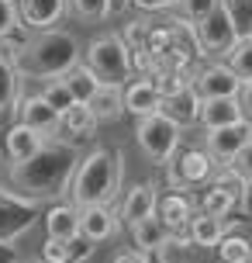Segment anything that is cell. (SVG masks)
I'll return each mask as SVG.
<instances>
[{"label":"cell","mask_w":252,"mask_h":263,"mask_svg":"<svg viewBox=\"0 0 252 263\" xmlns=\"http://www.w3.org/2000/svg\"><path fill=\"white\" fill-rule=\"evenodd\" d=\"M76 163H80V149L69 142H45L35 153V156L21 163V166H11L7 170V180L17 194H25L28 201H59L62 194H69V180L76 173Z\"/></svg>","instance_id":"6da1fadb"},{"label":"cell","mask_w":252,"mask_h":263,"mask_svg":"<svg viewBox=\"0 0 252 263\" xmlns=\"http://www.w3.org/2000/svg\"><path fill=\"white\" fill-rule=\"evenodd\" d=\"M83 63V45L80 39L66 31V28H52V31H35L25 35L17 52H14V69L21 80H59L69 69Z\"/></svg>","instance_id":"7a4b0ae2"},{"label":"cell","mask_w":252,"mask_h":263,"mask_svg":"<svg viewBox=\"0 0 252 263\" xmlns=\"http://www.w3.org/2000/svg\"><path fill=\"white\" fill-rule=\"evenodd\" d=\"M121 180H124V153L97 145L76 163V173L69 180V204H76V208L114 204Z\"/></svg>","instance_id":"3957f363"},{"label":"cell","mask_w":252,"mask_h":263,"mask_svg":"<svg viewBox=\"0 0 252 263\" xmlns=\"http://www.w3.org/2000/svg\"><path fill=\"white\" fill-rule=\"evenodd\" d=\"M83 63L90 66V73L100 83H132V52H128V45L121 39V31H104V35H97V39L87 45V55H83Z\"/></svg>","instance_id":"277c9868"},{"label":"cell","mask_w":252,"mask_h":263,"mask_svg":"<svg viewBox=\"0 0 252 263\" xmlns=\"http://www.w3.org/2000/svg\"><path fill=\"white\" fill-rule=\"evenodd\" d=\"M135 142L152 166H170V159L183 145V128L159 111V115H149L135 125Z\"/></svg>","instance_id":"5b68a950"},{"label":"cell","mask_w":252,"mask_h":263,"mask_svg":"<svg viewBox=\"0 0 252 263\" xmlns=\"http://www.w3.org/2000/svg\"><path fill=\"white\" fill-rule=\"evenodd\" d=\"M218 173V163L211 159V153L204 145H180V153L170 159L166 170V184L170 191H194V187H207Z\"/></svg>","instance_id":"8992f818"},{"label":"cell","mask_w":252,"mask_h":263,"mask_svg":"<svg viewBox=\"0 0 252 263\" xmlns=\"http://www.w3.org/2000/svg\"><path fill=\"white\" fill-rule=\"evenodd\" d=\"M35 222H38V204L28 201L25 194H17L14 187L0 184V239L17 242L35 229Z\"/></svg>","instance_id":"52a82bcc"},{"label":"cell","mask_w":252,"mask_h":263,"mask_svg":"<svg viewBox=\"0 0 252 263\" xmlns=\"http://www.w3.org/2000/svg\"><path fill=\"white\" fill-rule=\"evenodd\" d=\"M249 139H252V121L242 118V121H235V125L207 132V135H204V149L211 153V159L218 163V166H232Z\"/></svg>","instance_id":"ba28073f"},{"label":"cell","mask_w":252,"mask_h":263,"mask_svg":"<svg viewBox=\"0 0 252 263\" xmlns=\"http://www.w3.org/2000/svg\"><path fill=\"white\" fill-rule=\"evenodd\" d=\"M197 39H200V45H204V52L225 63L228 52L239 45V31H235V25L228 21V14L218 7L211 17H204V21L197 25Z\"/></svg>","instance_id":"9c48e42d"},{"label":"cell","mask_w":252,"mask_h":263,"mask_svg":"<svg viewBox=\"0 0 252 263\" xmlns=\"http://www.w3.org/2000/svg\"><path fill=\"white\" fill-rule=\"evenodd\" d=\"M14 115H17L14 121L28 125V128L35 132V135H41V139H49V142L59 139V111H52L41 93H25V97L17 101V111H14Z\"/></svg>","instance_id":"30bf717a"},{"label":"cell","mask_w":252,"mask_h":263,"mask_svg":"<svg viewBox=\"0 0 252 263\" xmlns=\"http://www.w3.org/2000/svg\"><path fill=\"white\" fill-rule=\"evenodd\" d=\"M194 90L200 93V101H218V97H239L242 93V80L232 73V66L214 59V63L200 66Z\"/></svg>","instance_id":"8fae6325"},{"label":"cell","mask_w":252,"mask_h":263,"mask_svg":"<svg viewBox=\"0 0 252 263\" xmlns=\"http://www.w3.org/2000/svg\"><path fill=\"white\" fill-rule=\"evenodd\" d=\"M17 45H21V39L0 42V121L11 118L14 111H17V101L25 97V93H21V83H25V80L17 77V69H14Z\"/></svg>","instance_id":"7c38bea8"},{"label":"cell","mask_w":252,"mask_h":263,"mask_svg":"<svg viewBox=\"0 0 252 263\" xmlns=\"http://www.w3.org/2000/svg\"><path fill=\"white\" fill-rule=\"evenodd\" d=\"M69 14V0H17V17L28 35L35 31H52Z\"/></svg>","instance_id":"4fadbf2b"},{"label":"cell","mask_w":252,"mask_h":263,"mask_svg":"<svg viewBox=\"0 0 252 263\" xmlns=\"http://www.w3.org/2000/svg\"><path fill=\"white\" fill-rule=\"evenodd\" d=\"M97 128H100V121L93 118V111L87 104H73L59 118V142H69L80 149L83 142H90V139H97Z\"/></svg>","instance_id":"5bb4252c"},{"label":"cell","mask_w":252,"mask_h":263,"mask_svg":"<svg viewBox=\"0 0 252 263\" xmlns=\"http://www.w3.org/2000/svg\"><path fill=\"white\" fill-rule=\"evenodd\" d=\"M45 142H49V139L35 135L28 125L11 121V125H7V132H4V145H0V149H4V156H7V163H11V166H21V163H28V159L35 156Z\"/></svg>","instance_id":"9a60e30c"},{"label":"cell","mask_w":252,"mask_h":263,"mask_svg":"<svg viewBox=\"0 0 252 263\" xmlns=\"http://www.w3.org/2000/svg\"><path fill=\"white\" fill-rule=\"evenodd\" d=\"M162 111V93L152 80L135 77L132 83H124V115H135L142 121L149 115H159Z\"/></svg>","instance_id":"2e32d148"},{"label":"cell","mask_w":252,"mask_h":263,"mask_svg":"<svg viewBox=\"0 0 252 263\" xmlns=\"http://www.w3.org/2000/svg\"><path fill=\"white\" fill-rule=\"evenodd\" d=\"M121 229V218L111 204H97V208H80V236L87 242H107Z\"/></svg>","instance_id":"e0dca14e"},{"label":"cell","mask_w":252,"mask_h":263,"mask_svg":"<svg viewBox=\"0 0 252 263\" xmlns=\"http://www.w3.org/2000/svg\"><path fill=\"white\" fill-rule=\"evenodd\" d=\"M156 201H159V187L152 184V180L135 184L132 191L124 194V201L118 204L121 225H135V222H142V218H149V215H156Z\"/></svg>","instance_id":"ac0fdd59"},{"label":"cell","mask_w":252,"mask_h":263,"mask_svg":"<svg viewBox=\"0 0 252 263\" xmlns=\"http://www.w3.org/2000/svg\"><path fill=\"white\" fill-rule=\"evenodd\" d=\"M194 211H197V201L186 191H162L159 201H156V215L170 225V232L173 229H186L190 218H194Z\"/></svg>","instance_id":"d6986e66"},{"label":"cell","mask_w":252,"mask_h":263,"mask_svg":"<svg viewBox=\"0 0 252 263\" xmlns=\"http://www.w3.org/2000/svg\"><path fill=\"white\" fill-rule=\"evenodd\" d=\"M128 232H132V250L145 253V256H152V253L170 246V225L162 222L159 215H149L142 222L128 225Z\"/></svg>","instance_id":"ffe728a7"},{"label":"cell","mask_w":252,"mask_h":263,"mask_svg":"<svg viewBox=\"0 0 252 263\" xmlns=\"http://www.w3.org/2000/svg\"><path fill=\"white\" fill-rule=\"evenodd\" d=\"M87 107L93 111V118L100 121V125H114V121L124 118V87H118V83H100L97 87V93H93L90 101H87Z\"/></svg>","instance_id":"44dd1931"},{"label":"cell","mask_w":252,"mask_h":263,"mask_svg":"<svg viewBox=\"0 0 252 263\" xmlns=\"http://www.w3.org/2000/svg\"><path fill=\"white\" fill-rule=\"evenodd\" d=\"M200 93L194 90V87H186V90H180V93H170V97H162V115L166 118H173L180 128H190V125H197V118H200Z\"/></svg>","instance_id":"7402d4cb"},{"label":"cell","mask_w":252,"mask_h":263,"mask_svg":"<svg viewBox=\"0 0 252 263\" xmlns=\"http://www.w3.org/2000/svg\"><path fill=\"white\" fill-rule=\"evenodd\" d=\"M235 121H242V104H239V97H218V101H204V104H200L197 125H200L204 132L225 128V125H235Z\"/></svg>","instance_id":"603a6c76"},{"label":"cell","mask_w":252,"mask_h":263,"mask_svg":"<svg viewBox=\"0 0 252 263\" xmlns=\"http://www.w3.org/2000/svg\"><path fill=\"white\" fill-rule=\"evenodd\" d=\"M45 232H49V239H62V242L80 236V208L69 204V201L52 204L45 211Z\"/></svg>","instance_id":"cb8c5ba5"},{"label":"cell","mask_w":252,"mask_h":263,"mask_svg":"<svg viewBox=\"0 0 252 263\" xmlns=\"http://www.w3.org/2000/svg\"><path fill=\"white\" fill-rule=\"evenodd\" d=\"M186 232H190L194 250H218L221 239L228 236V225L221 222V218L204 215V211H194V218H190V225H186Z\"/></svg>","instance_id":"d4e9b609"},{"label":"cell","mask_w":252,"mask_h":263,"mask_svg":"<svg viewBox=\"0 0 252 263\" xmlns=\"http://www.w3.org/2000/svg\"><path fill=\"white\" fill-rule=\"evenodd\" d=\"M239 208V201L228 194V191H221L218 184H207L204 187V194H200V204H197V211H204V215H211V218H221L225 222L232 211Z\"/></svg>","instance_id":"484cf974"},{"label":"cell","mask_w":252,"mask_h":263,"mask_svg":"<svg viewBox=\"0 0 252 263\" xmlns=\"http://www.w3.org/2000/svg\"><path fill=\"white\" fill-rule=\"evenodd\" d=\"M211 184H218L221 191H228V194L239 201V208H245L249 204V191H252V184L242 177L239 170H232V166H218V173H214V180Z\"/></svg>","instance_id":"4316f807"},{"label":"cell","mask_w":252,"mask_h":263,"mask_svg":"<svg viewBox=\"0 0 252 263\" xmlns=\"http://www.w3.org/2000/svg\"><path fill=\"white\" fill-rule=\"evenodd\" d=\"M66 83H69V90H73V97H76V104H87L93 93H97V87H100V80L90 73V66H87V63H80L76 69H69Z\"/></svg>","instance_id":"83f0119b"},{"label":"cell","mask_w":252,"mask_h":263,"mask_svg":"<svg viewBox=\"0 0 252 263\" xmlns=\"http://www.w3.org/2000/svg\"><path fill=\"white\" fill-rule=\"evenodd\" d=\"M38 93L45 97V101H49V107H52V111H59V118H62L69 107L76 104V97H73V90H69L66 77H59V80H45Z\"/></svg>","instance_id":"f1b7e54d"},{"label":"cell","mask_w":252,"mask_h":263,"mask_svg":"<svg viewBox=\"0 0 252 263\" xmlns=\"http://www.w3.org/2000/svg\"><path fill=\"white\" fill-rule=\"evenodd\" d=\"M69 14L83 25H100L111 17V0H69Z\"/></svg>","instance_id":"f546056e"},{"label":"cell","mask_w":252,"mask_h":263,"mask_svg":"<svg viewBox=\"0 0 252 263\" xmlns=\"http://www.w3.org/2000/svg\"><path fill=\"white\" fill-rule=\"evenodd\" d=\"M221 11L235 25L239 39H252V0H221Z\"/></svg>","instance_id":"4dcf8cb0"},{"label":"cell","mask_w":252,"mask_h":263,"mask_svg":"<svg viewBox=\"0 0 252 263\" xmlns=\"http://www.w3.org/2000/svg\"><path fill=\"white\" fill-rule=\"evenodd\" d=\"M152 28H156V17H149V14H142V17H132V21L124 25L121 39H124V45H128V52H135V49H145V42H149V35H152Z\"/></svg>","instance_id":"1f68e13d"},{"label":"cell","mask_w":252,"mask_h":263,"mask_svg":"<svg viewBox=\"0 0 252 263\" xmlns=\"http://www.w3.org/2000/svg\"><path fill=\"white\" fill-rule=\"evenodd\" d=\"M225 63L232 66V73H235L242 83H252V39H239V45L228 52Z\"/></svg>","instance_id":"d6a6232c"},{"label":"cell","mask_w":252,"mask_h":263,"mask_svg":"<svg viewBox=\"0 0 252 263\" xmlns=\"http://www.w3.org/2000/svg\"><path fill=\"white\" fill-rule=\"evenodd\" d=\"M252 253V239L245 236H225L221 246H218V260L221 263H249Z\"/></svg>","instance_id":"836d02e7"},{"label":"cell","mask_w":252,"mask_h":263,"mask_svg":"<svg viewBox=\"0 0 252 263\" xmlns=\"http://www.w3.org/2000/svg\"><path fill=\"white\" fill-rule=\"evenodd\" d=\"M28 31L21 28L17 17V0H0V42L7 39H25Z\"/></svg>","instance_id":"e575fe53"},{"label":"cell","mask_w":252,"mask_h":263,"mask_svg":"<svg viewBox=\"0 0 252 263\" xmlns=\"http://www.w3.org/2000/svg\"><path fill=\"white\" fill-rule=\"evenodd\" d=\"M221 7V0H180V17H186L190 25H200L204 17H211L214 11Z\"/></svg>","instance_id":"d590c367"},{"label":"cell","mask_w":252,"mask_h":263,"mask_svg":"<svg viewBox=\"0 0 252 263\" xmlns=\"http://www.w3.org/2000/svg\"><path fill=\"white\" fill-rule=\"evenodd\" d=\"M132 7L138 14H149V17H156V14H173L180 7V0H132Z\"/></svg>","instance_id":"8d00e7d4"},{"label":"cell","mask_w":252,"mask_h":263,"mask_svg":"<svg viewBox=\"0 0 252 263\" xmlns=\"http://www.w3.org/2000/svg\"><path fill=\"white\" fill-rule=\"evenodd\" d=\"M41 263H69V246L62 239H45L41 242Z\"/></svg>","instance_id":"74e56055"},{"label":"cell","mask_w":252,"mask_h":263,"mask_svg":"<svg viewBox=\"0 0 252 263\" xmlns=\"http://www.w3.org/2000/svg\"><path fill=\"white\" fill-rule=\"evenodd\" d=\"M66 246H69V263H83V260L93 253V242H87L83 236H73Z\"/></svg>","instance_id":"f35d334b"},{"label":"cell","mask_w":252,"mask_h":263,"mask_svg":"<svg viewBox=\"0 0 252 263\" xmlns=\"http://www.w3.org/2000/svg\"><path fill=\"white\" fill-rule=\"evenodd\" d=\"M232 170H239L245 180L252 184V139L245 142V149H242L239 156H235V163H232Z\"/></svg>","instance_id":"ab89813d"},{"label":"cell","mask_w":252,"mask_h":263,"mask_svg":"<svg viewBox=\"0 0 252 263\" xmlns=\"http://www.w3.org/2000/svg\"><path fill=\"white\" fill-rule=\"evenodd\" d=\"M170 246H173V250H194L190 232H186V229H173V232H170Z\"/></svg>","instance_id":"60d3db41"},{"label":"cell","mask_w":252,"mask_h":263,"mask_svg":"<svg viewBox=\"0 0 252 263\" xmlns=\"http://www.w3.org/2000/svg\"><path fill=\"white\" fill-rule=\"evenodd\" d=\"M0 263H21L17 242H4V239H0Z\"/></svg>","instance_id":"b9f144b4"},{"label":"cell","mask_w":252,"mask_h":263,"mask_svg":"<svg viewBox=\"0 0 252 263\" xmlns=\"http://www.w3.org/2000/svg\"><path fill=\"white\" fill-rule=\"evenodd\" d=\"M239 104H242V118H245V121H252V83H242Z\"/></svg>","instance_id":"7bdbcfd3"},{"label":"cell","mask_w":252,"mask_h":263,"mask_svg":"<svg viewBox=\"0 0 252 263\" xmlns=\"http://www.w3.org/2000/svg\"><path fill=\"white\" fill-rule=\"evenodd\" d=\"M114 263H149V256L138 250H121V253H114Z\"/></svg>","instance_id":"ee69618b"},{"label":"cell","mask_w":252,"mask_h":263,"mask_svg":"<svg viewBox=\"0 0 252 263\" xmlns=\"http://www.w3.org/2000/svg\"><path fill=\"white\" fill-rule=\"evenodd\" d=\"M132 7V0H111V14H124Z\"/></svg>","instance_id":"f6af8a7d"},{"label":"cell","mask_w":252,"mask_h":263,"mask_svg":"<svg viewBox=\"0 0 252 263\" xmlns=\"http://www.w3.org/2000/svg\"><path fill=\"white\" fill-rule=\"evenodd\" d=\"M149 263H170V253H166V250L152 253V256H149Z\"/></svg>","instance_id":"bcb514c9"},{"label":"cell","mask_w":252,"mask_h":263,"mask_svg":"<svg viewBox=\"0 0 252 263\" xmlns=\"http://www.w3.org/2000/svg\"><path fill=\"white\" fill-rule=\"evenodd\" d=\"M0 163H4V149H0Z\"/></svg>","instance_id":"7dc6e473"},{"label":"cell","mask_w":252,"mask_h":263,"mask_svg":"<svg viewBox=\"0 0 252 263\" xmlns=\"http://www.w3.org/2000/svg\"><path fill=\"white\" fill-rule=\"evenodd\" d=\"M249 263H252V253H249Z\"/></svg>","instance_id":"c3c4849f"},{"label":"cell","mask_w":252,"mask_h":263,"mask_svg":"<svg viewBox=\"0 0 252 263\" xmlns=\"http://www.w3.org/2000/svg\"><path fill=\"white\" fill-rule=\"evenodd\" d=\"M38 263H41V260H38Z\"/></svg>","instance_id":"681fc988"}]
</instances>
